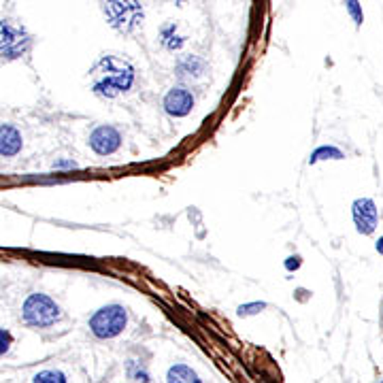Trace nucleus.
<instances>
[{"mask_svg": "<svg viewBox=\"0 0 383 383\" xmlns=\"http://www.w3.org/2000/svg\"><path fill=\"white\" fill-rule=\"evenodd\" d=\"M90 79H92V92L98 98L113 101L120 94H126L132 90L136 71L126 58L105 53L90 68Z\"/></svg>", "mask_w": 383, "mask_h": 383, "instance_id": "nucleus-1", "label": "nucleus"}, {"mask_svg": "<svg viewBox=\"0 0 383 383\" xmlns=\"http://www.w3.org/2000/svg\"><path fill=\"white\" fill-rule=\"evenodd\" d=\"M21 320L30 328H49L62 320V309L51 296L32 292L21 305Z\"/></svg>", "mask_w": 383, "mask_h": 383, "instance_id": "nucleus-2", "label": "nucleus"}, {"mask_svg": "<svg viewBox=\"0 0 383 383\" xmlns=\"http://www.w3.org/2000/svg\"><path fill=\"white\" fill-rule=\"evenodd\" d=\"M107 24L120 34H134L145 21V9L141 0H105Z\"/></svg>", "mask_w": 383, "mask_h": 383, "instance_id": "nucleus-3", "label": "nucleus"}, {"mask_svg": "<svg viewBox=\"0 0 383 383\" xmlns=\"http://www.w3.org/2000/svg\"><path fill=\"white\" fill-rule=\"evenodd\" d=\"M128 326V311L122 305H107L101 307L92 317H90V330L96 339L109 341L120 337Z\"/></svg>", "mask_w": 383, "mask_h": 383, "instance_id": "nucleus-4", "label": "nucleus"}, {"mask_svg": "<svg viewBox=\"0 0 383 383\" xmlns=\"http://www.w3.org/2000/svg\"><path fill=\"white\" fill-rule=\"evenodd\" d=\"M32 49V36L26 28L11 24L9 19H0V58L2 60H19Z\"/></svg>", "mask_w": 383, "mask_h": 383, "instance_id": "nucleus-5", "label": "nucleus"}, {"mask_svg": "<svg viewBox=\"0 0 383 383\" xmlns=\"http://www.w3.org/2000/svg\"><path fill=\"white\" fill-rule=\"evenodd\" d=\"M122 143H124L122 132L116 126H111V124L96 126L90 132V138H88L90 149H92L96 155H103V158L118 153L120 147H122Z\"/></svg>", "mask_w": 383, "mask_h": 383, "instance_id": "nucleus-6", "label": "nucleus"}, {"mask_svg": "<svg viewBox=\"0 0 383 383\" xmlns=\"http://www.w3.org/2000/svg\"><path fill=\"white\" fill-rule=\"evenodd\" d=\"M194 105H196V98H194L192 90H188L185 86H173L162 101L164 113L175 120L188 118L194 111Z\"/></svg>", "mask_w": 383, "mask_h": 383, "instance_id": "nucleus-7", "label": "nucleus"}, {"mask_svg": "<svg viewBox=\"0 0 383 383\" xmlns=\"http://www.w3.org/2000/svg\"><path fill=\"white\" fill-rule=\"evenodd\" d=\"M352 218L356 224V230L364 237L373 235L379 224V211L373 198H356L352 205Z\"/></svg>", "mask_w": 383, "mask_h": 383, "instance_id": "nucleus-8", "label": "nucleus"}, {"mask_svg": "<svg viewBox=\"0 0 383 383\" xmlns=\"http://www.w3.org/2000/svg\"><path fill=\"white\" fill-rule=\"evenodd\" d=\"M175 75L183 81H198L207 75V62L196 53H185L177 60Z\"/></svg>", "mask_w": 383, "mask_h": 383, "instance_id": "nucleus-9", "label": "nucleus"}, {"mask_svg": "<svg viewBox=\"0 0 383 383\" xmlns=\"http://www.w3.org/2000/svg\"><path fill=\"white\" fill-rule=\"evenodd\" d=\"M24 149V136L13 124H0V158H15Z\"/></svg>", "mask_w": 383, "mask_h": 383, "instance_id": "nucleus-10", "label": "nucleus"}, {"mask_svg": "<svg viewBox=\"0 0 383 383\" xmlns=\"http://www.w3.org/2000/svg\"><path fill=\"white\" fill-rule=\"evenodd\" d=\"M158 41L166 51L175 53V51L183 49V45L188 43V36L181 32V26L177 21H166L158 32Z\"/></svg>", "mask_w": 383, "mask_h": 383, "instance_id": "nucleus-11", "label": "nucleus"}, {"mask_svg": "<svg viewBox=\"0 0 383 383\" xmlns=\"http://www.w3.org/2000/svg\"><path fill=\"white\" fill-rule=\"evenodd\" d=\"M166 383H203V379L188 364H173L166 373Z\"/></svg>", "mask_w": 383, "mask_h": 383, "instance_id": "nucleus-12", "label": "nucleus"}, {"mask_svg": "<svg viewBox=\"0 0 383 383\" xmlns=\"http://www.w3.org/2000/svg\"><path fill=\"white\" fill-rule=\"evenodd\" d=\"M322 160H345V153L335 145H322L309 155V164H317Z\"/></svg>", "mask_w": 383, "mask_h": 383, "instance_id": "nucleus-13", "label": "nucleus"}, {"mask_svg": "<svg viewBox=\"0 0 383 383\" xmlns=\"http://www.w3.org/2000/svg\"><path fill=\"white\" fill-rule=\"evenodd\" d=\"M30 383H68V379H66V375L62 371L45 369V371H39Z\"/></svg>", "mask_w": 383, "mask_h": 383, "instance_id": "nucleus-14", "label": "nucleus"}, {"mask_svg": "<svg viewBox=\"0 0 383 383\" xmlns=\"http://www.w3.org/2000/svg\"><path fill=\"white\" fill-rule=\"evenodd\" d=\"M343 2H345V9H347L349 17L356 24V28H362V24H364V11H362L360 0H343Z\"/></svg>", "mask_w": 383, "mask_h": 383, "instance_id": "nucleus-15", "label": "nucleus"}, {"mask_svg": "<svg viewBox=\"0 0 383 383\" xmlns=\"http://www.w3.org/2000/svg\"><path fill=\"white\" fill-rule=\"evenodd\" d=\"M262 309H266V302H247V305H241V307L237 309V313H239L241 317H250V315L260 313Z\"/></svg>", "mask_w": 383, "mask_h": 383, "instance_id": "nucleus-16", "label": "nucleus"}, {"mask_svg": "<svg viewBox=\"0 0 383 383\" xmlns=\"http://www.w3.org/2000/svg\"><path fill=\"white\" fill-rule=\"evenodd\" d=\"M13 345V335L6 328H0V356H6Z\"/></svg>", "mask_w": 383, "mask_h": 383, "instance_id": "nucleus-17", "label": "nucleus"}, {"mask_svg": "<svg viewBox=\"0 0 383 383\" xmlns=\"http://www.w3.org/2000/svg\"><path fill=\"white\" fill-rule=\"evenodd\" d=\"M53 168H56V170H75V168H77V162H75V160H68V158H62V160H56V162H53Z\"/></svg>", "mask_w": 383, "mask_h": 383, "instance_id": "nucleus-18", "label": "nucleus"}, {"mask_svg": "<svg viewBox=\"0 0 383 383\" xmlns=\"http://www.w3.org/2000/svg\"><path fill=\"white\" fill-rule=\"evenodd\" d=\"M300 264H302V260H300V255H290L287 260H285V270H298L300 268Z\"/></svg>", "mask_w": 383, "mask_h": 383, "instance_id": "nucleus-19", "label": "nucleus"}, {"mask_svg": "<svg viewBox=\"0 0 383 383\" xmlns=\"http://www.w3.org/2000/svg\"><path fill=\"white\" fill-rule=\"evenodd\" d=\"M375 250H377V254L383 255V237L377 239V243H375Z\"/></svg>", "mask_w": 383, "mask_h": 383, "instance_id": "nucleus-20", "label": "nucleus"}, {"mask_svg": "<svg viewBox=\"0 0 383 383\" xmlns=\"http://www.w3.org/2000/svg\"><path fill=\"white\" fill-rule=\"evenodd\" d=\"M164 2H173V4H177V6H183V4H188L190 0H164Z\"/></svg>", "mask_w": 383, "mask_h": 383, "instance_id": "nucleus-21", "label": "nucleus"}, {"mask_svg": "<svg viewBox=\"0 0 383 383\" xmlns=\"http://www.w3.org/2000/svg\"><path fill=\"white\" fill-rule=\"evenodd\" d=\"M379 383H383V379H382V382H379Z\"/></svg>", "mask_w": 383, "mask_h": 383, "instance_id": "nucleus-22", "label": "nucleus"}]
</instances>
